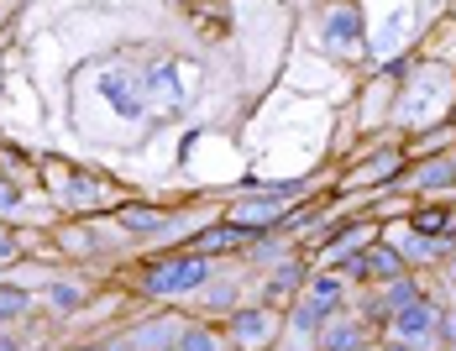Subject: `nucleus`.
Instances as JSON below:
<instances>
[{
  "mask_svg": "<svg viewBox=\"0 0 456 351\" xmlns=\"http://www.w3.org/2000/svg\"><path fill=\"white\" fill-rule=\"evenodd\" d=\"M11 205H16V189H11V184H0V210H11Z\"/></svg>",
  "mask_w": 456,
  "mask_h": 351,
  "instance_id": "obj_24",
  "label": "nucleus"
},
{
  "mask_svg": "<svg viewBox=\"0 0 456 351\" xmlns=\"http://www.w3.org/2000/svg\"><path fill=\"white\" fill-rule=\"evenodd\" d=\"M47 305L69 314V309H79V305H85V289H79V283H53V289H47Z\"/></svg>",
  "mask_w": 456,
  "mask_h": 351,
  "instance_id": "obj_17",
  "label": "nucleus"
},
{
  "mask_svg": "<svg viewBox=\"0 0 456 351\" xmlns=\"http://www.w3.org/2000/svg\"><path fill=\"white\" fill-rule=\"evenodd\" d=\"M452 174H456V158H446V163H419L414 168V184L419 189H436V184H446Z\"/></svg>",
  "mask_w": 456,
  "mask_h": 351,
  "instance_id": "obj_16",
  "label": "nucleus"
},
{
  "mask_svg": "<svg viewBox=\"0 0 456 351\" xmlns=\"http://www.w3.org/2000/svg\"><path fill=\"white\" fill-rule=\"evenodd\" d=\"M320 43L336 47L341 58H352V53L362 47V11H357L352 0H341V5H325V16H320Z\"/></svg>",
  "mask_w": 456,
  "mask_h": 351,
  "instance_id": "obj_3",
  "label": "nucleus"
},
{
  "mask_svg": "<svg viewBox=\"0 0 456 351\" xmlns=\"http://www.w3.org/2000/svg\"><path fill=\"white\" fill-rule=\"evenodd\" d=\"M410 225H414V236H436V241L452 236V216H446V210H419Z\"/></svg>",
  "mask_w": 456,
  "mask_h": 351,
  "instance_id": "obj_15",
  "label": "nucleus"
},
{
  "mask_svg": "<svg viewBox=\"0 0 456 351\" xmlns=\"http://www.w3.org/2000/svg\"><path fill=\"white\" fill-rule=\"evenodd\" d=\"M357 351H383V347H367V341H362V347H357Z\"/></svg>",
  "mask_w": 456,
  "mask_h": 351,
  "instance_id": "obj_27",
  "label": "nucleus"
},
{
  "mask_svg": "<svg viewBox=\"0 0 456 351\" xmlns=\"http://www.w3.org/2000/svg\"><path fill=\"white\" fill-rule=\"evenodd\" d=\"M383 351H419V347H410V341H399V336H394V341H388Z\"/></svg>",
  "mask_w": 456,
  "mask_h": 351,
  "instance_id": "obj_25",
  "label": "nucleus"
},
{
  "mask_svg": "<svg viewBox=\"0 0 456 351\" xmlns=\"http://www.w3.org/2000/svg\"><path fill=\"white\" fill-rule=\"evenodd\" d=\"M179 336H183L179 320H147L137 331H126V341L116 351H168V347H179Z\"/></svg>",
  "mask_w": 456,
  "mask_h": 351,
  "instance_id": "obj_6",
  "label": "nucleus"
},
{
  "mask_svg": "<svg viewBox=\"0 0 456 351\" xmlns=\"http://www.w3.org/2000/svg\"><path fill=\"white\" fill-rule=\"evenodd\" d=\"M74 351H100V347H74Z\"/></svg>",
  "mask_w": 456,
  "mask_h": 351,
  "instance_id": "obj_29",
  "label": "nucleus"
},
{
  "mask_svg": "<svg viewBox=\"0 0 456 351\" xmlns=\"http://www.w3.org/2000/svg\"><path fill=\"white\" fill-rule=\"evenodd\" d=\"M278 220H283V194H263V200L236 205L231 225H241V231H263V225H278Z\"/></svg>",
  "mask_w": 456,
  "mask_h": 351,
  "instance_id": "obj_8",
  "label": "nucleus"
},
{
  "mask_svg": "<svg viewBox=\"0 0 456 351\" xmlns=\"http://www.w3.org/2000/svg\"><path fill=\"white\" fill-rule=\"evenodd\" d=\"M388 320H394V336H399V341H410V347H430V341H436V320H441V305H430V299L419 294L414 305L394 309Z\"/></svg>",
  "mask_w": 456,
  "mask_h": 351,
  "instance_id": "obj_4",
  "label": "nucleus"
},
{
  "mask_svg": "<svg viewBox=\"0 0 456 351\" xmlns=\"http://www.w3.org/2000/svg\"><path fill=\"white\" fill-rule=\"evenodd\" d=\"M241 241H247V231H241V225H216V231H200V236H194V252L216 257V252H236Z\"/></svg>",
  "mask_w": 456,
  "mask_h": 351,
  "instance_id": "obj_11",
  "label": "nucleus"
},
{
  "mask_svg": "<svg viewBox=\"0 0 456 351\" xmlns=\"http://www.w3.org/2000/svg\"><path fill=\"white\" fill-rule=\"evenodd\" d=\"M158 210H126V216H121V225H132V231H158Z\"/></svg>",
  "mask_w": 456,
  "mask_h": 351,
  "instance_id": "obj_22",
  "label": "nucleus"
},
{
  "mask_svg": "<svg viewBox=\"0 0 456 351\" xmlns=\"http://www.w3.org/2000/svg\"><path fill=\"white\" fill-rule=\"evenodd\" d=\"M346 273H352V278H378V283H388V278L410 273V263H404V252H399V247L372 241V247H362V252L346 263Z\"/></svg>",
  "mask_w": 456,
  "mask_h": 351,
  "instance_id": "obj_5",
  "label": "nucleus"
},
{
  "mask_svg": "<svg viewBox=\"0 0 456 351\" xmlns=\"http://www.w3.org/2000/svg\"><path fill=\"white\" fill-rule=\"evenodd\" d=\"M310 299H320V305L336 314L341 299H346V278H341L336 267H330V273H315V278H310Z\"/></svg>",
  "mask_w": 456,
  "mask_h": 351,
  "instance_id": "obj_12",
  "label": "nucleus"
},
{
  "mask_svg": "<svg viewBox=\"0 0 456 351\" xmlns=\"http://www.w3.org/2000/svg\"><path fill=\"white\" fill-rule=\"evenodd\" d=\"M21 314H27V294L0 289V325H11V320H21Z\"/></svg>",
  "mask_w": 456,
  "mask_h": 351,
  "instance_id": "obj_19",
  "label": "nucleus"
},
{
  "mask_svg": "<svg viewBox=\"0 0 456 351\" xmlns=\"http://www.w3.org/2000/svg\"><path fill=\"white\" fill-rule=\"evenodd\" d=\"M100 89H105V100H110L121 116H132V121H137L142 110H147V100H142L147 89H142L132 74H105V85H100Z\"/></svg>",
  "mask_w": 456,
  "mask_h": 351,
  "instance_id": "obj_7",
  "label": "nucleus"
},
{
  "mask_svg": "<svg viewBox=\"0 0 456 351\" xmlns=\"http://www.w3.org/2000/svg\"><path fill=\"white\" fill-rule=\"evenodd\" d=\"M299 283H305V267H294V263L273 273V294H283V289H299Z\"/></svg>",
  "mask_w": 456,
  "mask_h": 351,
  "instance_id": "obj_21",
  "label": "nucleus"
},
{
  "mask_svg": "<svg viewBox=\"0 0 456 351\" xmlns=\"http://www.w3.org/2000/svg\"><path fill=\"white\" fill-rule=\"evenodd\" d=\"M179 351H226V341H221L216 331H205V325H183Z\"/></svg>",
  "mask_w": 456,
  "mask_h": 351,
  "instance_id": "obj_14",
  "label": "nucleus"
},
{
  "mask_svg": "<svg viewBox=\"0 0 456 351\" xmlns=\"http://www.w3.org/2000/svg\"><path fill=\"white\" fill-rule=\"evenodd\" d=\"M362 341H367L362 325H357V320H336V314L320 325V336H315V347H320V351H357Z\"/></svg>",
  "mask_w": 456,
  "mask_h": 351,
  "instance_id": "obj_9",
  "label": "nucleus"
},
{
  "mask_svg": "<svg viewBox=\"0 0 456 351\" xmlns=\"http://www.w3.org/2000/svg\"><path fill=\"white\" fill-rule=\"evenodd\" d=\"M325 320H330V309L320 305V299H305V305H294V314H289V325H294L299 336H320Z\"/></svg>",
  "mask_w": 456,
  "mask_h": 351,
  "instance_id": "obj_13",
  "label": "nucleus"
},
{
  "mask_svg": "<svg viewBox=\"0 0 456 351\" xmlns=\"http://www.w3.org/2000/svg\"><path fill=\"white\" fill-rule=\"evenodd\" d=\"M446 273H452V278H456V257H452V267H446Z\"/></svg>",
  "mask_w": 456,
  "mask_h": 351,
  "instance_id": "obj_28",
  "label": "nucleus"
},
{
  "mask_svg": "<svg viewBox=\"0 0 456 351\" xmlns=\"http://www.w3.org/2000/svg\"><path fill=\"white\" fill-rule=\"evenodd\" d=\"M414 299H419V278H414V273H399V278H388L383 294L372 299V314H394V309L414 305Z\"/></svg>",
  "mask_w": 456,
  "mask_h": 351,
  "instance_id": "obj_10",
  "label": "nucleus"
},
{
  "mask_svg": "<svg viewBox=\"0 0 456 351\" xmlns=\"http://www.w3.org/2000/svg\"><path fill=\"white\" fill-rule=\"evenodd\" d=\"M168 351H179V347H168Z\"/></svg>",
  "mask_w": 456,
  "mask_h": 351,
  "instance_id": "obj_30",
  "label": "nucleus"
},
{
  "mask_svg": "<svg viewBox=\"0 0 456 351\" xmlns=\"http://www.w3.org/2000/svg\"><path fill=\"white\" fill-rule=\"evenodd\" d=\"M200 294H205V305H210V309H231V305H236V283H226V278H210Z\"/></svg>",
  "mask_w": 456,
  "mask_h": 351,
  "instance_id": "obj_18",
  "label": "nucleus"
},
{
  "mask_svg": "<svg viewBox=\"0 0 456 351\" xmlns=\"http://www.w3.org/2000/svg\"><path fill=\"white\" fill-rule=\"evenodd\" d=\"M210 278H216V263H210L205 252H179V257H168V263L147 267L142 289H147L152 299H168V294H200Z\"/></svg>",
  "mask_w": 456,
  "mask_h": 351,
  "instance_id": "obj_1",
  "label": "nucleus"
},
{
  "mask_svg": "<svg viewBox=\"0 0 456 351\" xmlns=\"http://www.w3.org/2000/svg\"><path fill=\"white\" fill-rule=\"evenodd\" d=\"M0 351H21L16 347V336H0Z\"/></svg>",
  "mask_w": 456,
  "mask_h": 351,
  "instance_id": "obj_26",
  "label": "nucleus"
},
{
  "mask_svg": "<svg viewBox=\"0 0 456 351\" xmlns=\"http://www.w3.org/2000/svg\"><path fill=\"white\" fill-rule=\"evenodd\" d=\"M152 94H163L168 105H179V79H174V69H158V74H152Z\"/></svg>",
  "mask_w": 456,
  "mask_h": 351,
  "instance_id": "obj_20",
  "label": "nucleus"
},
{
  "mask_svg": "<svg viewBox=\"0 0 456 351\" xmlns=\"http://www.w3.org/2000/svg\"><path fill=\"white\" fill-rule=\"evenodd\" d=\"M16 257V236L11 231H0V263H11Z\"/></svg>",
  "mask_w": 456,
  "mask_h": 351,
  "instance_id": "obj_23",
  "label": "nucleus"
},
{
  "mask_svg": "<svg viewBox=\"0 0 456 351\" xmlns=\"http://www.w3.org/2000/svg\"><path fill=\"white\" fill-rule=\"evenodd\" d=\"M278 331H283V314L273 305H252V309L231 314V341L241 351H273Z\"/></svg>",
  "mask_w": 456,
  "mask_h": 351,
  "instance_id": "obj_2",
  "label": "nucleus"
}]
</instances>
